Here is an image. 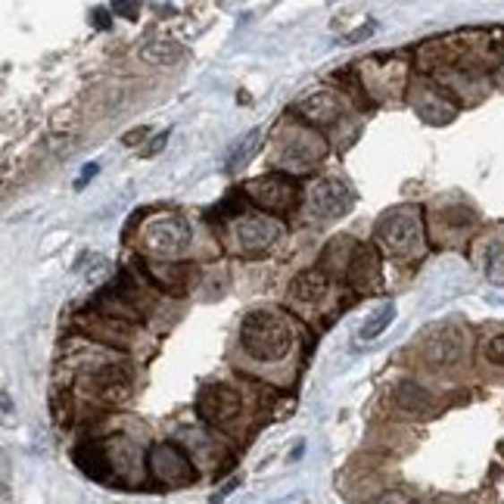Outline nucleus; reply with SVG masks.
<instances>
[{
  "mask_svg": "<svg viewBox=\"0 0 504 504\" xmlns=\"http://www.w3.org/2000/svg\"><path fill=\"white\" fill-rule=\"evenodd\" d=\"M240 346L255 362H280L290 355L293 333L274 312H250L240 324Z\"/></svg>",
  "mask_w": 504,
  "mask_h": 504,
  "instance_id": "f257e3e1",
  "label": "nucleus"
},
{
  "mask_svg": "<svg viewBox=\"0 0 504 504\" xmlns=\"http://www.w3.org/2000/svg\"><path fill=\"white\" fill-rule=\"evenodd\" d=\"M377 243L386 255H396V259H405V255H414L421 250L423 227L414 209L402 206V209L386 212L383 218L377 221Z\"/></svg>",
  "mask_w": 504,
  "mask_h": 504,
  "instance_id": "f03ea898",
  "label": "nucleus"
},
{
  "mask_svg": "<svg viewBox=\"0 0 504 504\" xmlns=\"http://www.w3.org/2000/svg\"><path fill=\"white\" fill-rule=\"evenodd\" d=\"M190 225L181 215H156L141 231V243L153 255H181L190 246Z\"/></svg>",
  "mask_w": 504,
  "mask_h": 504,
  "instance_id": "7ed1b4c3",
  "label": "nucleus"
},
{
  "mask_svg": "<svg viewBox=\"0 0 504 504\" xmlns=\"http://www.w3.org/2000/svg\"><path fill=\"white\" fill-rule=\"evenodd\" d=\"M147 464H149V474L159 483H166V486H187V483L196 480L193 461H190L187 451L178 448L175 442L153 445L147 455Z\"/></svg>",
  "mask_w": 504,
  "mask_h": 504,
  "instance_id": "20e7f679",
  "label": "nucleus"
},
{
  "mask_svg": "<svg viewBox=\"0 0 504 504\" xmlns=\"http://www.w3.org/2000/svg\"><path fill=\"white\" fill-rule=\"evenodd\" d=\"M246 196L261 206L265 212H286L299 202V184L290 178V175L271 172L265 178H255L246 184Z\"/></svg>",
  "mask_w": 504,
  "mask_h": 504,
  "instance_id": "39448f33",
  "label": "nucleus"
},
{
  "mask_svg": "<svg viewBox=\"0 0 504 504\" xmlns=\"http://www.w3.org/2000/svg\"><path fill=\"white\" fill-rule=\"evenodd\" d=\"M243 402H240V392L231 389V386H206V389L196 396V414L206 423H227L240 414Z\"/></svg>",
  "mask_w": 504,
  "mask_h": 504,
  "instance_id": "423d86ee",
  "label": "nucleus"
},
{
  "mask_svg": "<svg viewBox=\"0 0 504 504\" xmlns=\"http://www.w3.org/2000/svg\"><path fill=\"white\" fill-rule=\"evenodd\" d=\"M309 202L318 218H339V215H346L352 209V190L339 178H324L312 187Z\"/></svg>",
  "mask_w": 504,
  "mask_h": 504,
  "instance_id": "0eeeda50",
  "label": "nucleus"
},
{
  "mask_svg": "<svg viewBox=\"0 0 504 504\" xmlns=\"http://www.w3.org/2000/svg\"><path fill=\"white\" fill-rule=\"evenodd\" d=\"M84 392L88 396H94V398H100V402H107V405H122V402H128L131 398V380L128 374L122 368H100V371H94L90 377H84Z\"/></svg>",
  "mask_w": 504,
  "mask_h": 504,
  "instance_id": "6e6552de",
  "label": "nucleus"
},
{
  "mask_svg": "<svg viewBox=\"0 0 504 504\" xmlns=\"http://www.w3.org/2000/svg\"><path fill=\"white\" fill-rule=\"evenodd\" d=\"M280 231H284V227H280L274 218H268V215H255V218L237 221L234 237H237L240 250H265V246H271L274 240L280 237Z\"/></svg>",
  "mask_w": 504,
  "mask_h": 504,
  "instance_id": "1a4fd4ad",
  "label": "nucleus"
},
{
  "mask_svg": "<svg viewBox=\"0 0 504 504\" xmlns=\"http://www.w3.org/2000/svg\"><path fill=\"white\" fill-rule=\"evenodd\" d=\"M464 352V333L457 327H440L433 337L423 346V358L436 368H445V364H455Z\"/></svg>",
  "mask_w": 504,
  "mask_h": 504,
  "instance_id": "9d476101",
  "label": "nucleus"
},
{
  "mask_svg": "<svg viewBox=\"0 0 504 504\" xmlns=\"http://www.w3.org/2000/svg\"><path fill=\"white\" fill-rule=\"evenodd\" d=\"M324 153L327 147L315 131L290 128V141H284V159H290L293 166H309V162L320 159Z\"/></svg>",
  "mask_w": 504,
  "mask_h": 504,
  "instance_id": "9b49d317",
  "label": "nucleus"
},
{
  "mask_svg": "<svg viewBox=\"0 0 504 504\" xmlns=\"http://www.w3.org/2000/svg\"><path fill=\"white\" fill-rule=\"evenodd\" d=\"M349 280L358 290H371V286L380 284V259L374 250H368V246H355V250H352Z\"/></svg>",
  "mask_w": 504,
  "mask_h": 504,
  "instance_id": "f8f14e48",
  "label": "nucleus"
},
{
  "mask_svg": "<svg viewBox=\"0 0 504 504\" xmlns=\"http://www.w3.org/2000/svg\"><path fill=\"white\" fill-rule=\"evenodd\" d=\"M327 290H330V280H327V274L320 271V268H305L290 284L293 299H299V303H305V305L320 303V299L327 296Z\"/></svg>",
  "mask_w": 504,
  "mask_h": 504,
  "instance_id": "ddd939ff",
  "label": "nucleus"
},
{
  "mask_svg": "<svg viewBox=\"0 0 504 504\" xmlns=\"http://www.w3.org/2000/svg\"><path fill=\"white\" fill-rule=\"evenodd\" d=\"M75 461H78V467H81L88 476H94V480H107L109 470H113L109 455H107V445L103 442H84L81 448L75 451Z\"/></svg>",
  "mask_w": 504,
  "mask_h": 504,
  "instance_id": "4468645a",
  "label": "nucleus"
},
{
  "mask_svg": "<svg viewBox=\"0 0 504 504\" xmlns=\"http://www.w3.org/2000/svg\"><path fill=\"white\" fill-rule=\"evenodd\" d=\"M396 405L402 411H408V414H417V417H427V414H433V408H436V402H433V396H430L423 386H417V383H402L396 389Z\"/></svg>",
  "mask_w": 504,
  "mask_h": 504,
  "instance_id": "2eb2a0df",
  "label": "nucleus"
},
{
  "mask_svg": "<svg viewBox=\"0 0 504 504\" xmlns=\"http://www.w3.org/2000/svg\"><path fill=\"white\" fill-rule=\"evenodd\" d=\"M261 143H265V128H252L250 134H243L237 143H234L231 153H227V168H243L246 162L261 149Z\"/></svg>",
  "mask_w": 504,
  "mask_h": 504,
  "instance_id": "dca6fc26",
  "label": "nucleus"
},
{
  "mask_svg": "<svg viewBox=\"0 0 504 504\" xmlns=\"http://www.w3.org/2000/svg\"><path fill=\"white\" fill-rule=\"evenodd\" d=\"M299 109H303L312 122H333L339 115V103L333 100V94H327V90H318V94L305 97V100L299 103Z\"/></svg>",
  "mask_w": 504,
  "mask_h": 504,
  "instance_id": "f3484780",
  "label": "nucleus"
},
{
  "mask_svg": "<svg viewBox=\"0 0 504 504\" xmlns=\"http://www.w3.org/2000/svg\"><path fill=\"white\" fill-rule=\"evenodd\" d=\"M181 56V47L168 38H156V41H147L141 47V60L149 65H168Z\"/></svg>",
  "mask_w": 504,
  "mask_h": 504,
  "instance_id": "a211bd4d",
  "label": "nucleus"
},
{
  "mask_svg": "<svg viewBox=\"0 0 504 504\" xmlns=\"http://www.w3.org/2000/svg\"><path fill=\"white\" fill-rule=\"evenodd\" d=\"M392 318H396V305H392V303H383V305H380V309L374 312V315H371L362 327H358V339H362V343H374L380 333H383L386 327L392 324Z\"/></svg>",
  "mask_w": 504,
  "mask_h": 504,
  "instance_id": "6ab92c4d",
  "label": "nucleus"
},
{
  "mask_svg": "<svg viewBox=\"0 0 504 504\" xmlns=\"http://www.w3.org/2000/svg\"><path fill=\"white\" fill-rule=\"evenodd\" d=\"M149 278H153L159 286H166V290H172V293H181V290H184V268H178V265L149 268Z\"/></svg>",
  "mask_w": 504,
  "mask_h": 504,
  "instance_id": "aec40b11",
  "label": "nucleus"
},
{
  "mask_svg": "<svg viewBox=\"0 0 504 504\" xmlns=\"http://www.w3.org/2000/svg\"><path fill=\"white\" fill-rule=\"evenodd\" d=\"M486 274L492 284H504V246L495 243L492 250H489V259H486Z\"/></svg>",
  "mask_w": 504,
  "mask_h": 504,
  "instance_id": "412c9836",
  "label": "nucleus"
},
{
  "mask_svg": "<svg viewBox=\"0 0 504 504\" xmlns=\"http://www.w3.org/2000/svg\"><path fill=\"white\" fill-rule=\"evenodd\" d=\"M476 221L474 209H464V206H455L448 209V212H442V225L455 227V231H461V227H470Z\"/></svg>",
  "mask_w": 504,
  "mask_h": 504,
  "instance_id": "4be33fe9",
  "label": "nucleus"
},
{
  "mask_svg": "<svg viewBox=\"0 0 504 504\" xmlns=\"http://www.w3.org/2000/svg\"><path fill=\"white\" fill-rule=\"evenodd\" d=\"M243 206H246L243 193H240V190H231V193H227L225 200H221L218 212L227 215V218H234V215H243Z\"/></svg>",
  "mask_w": 504,
  "mask_h": 504,
  "instance_id": "5701e85b",
  "label": "nucleus"
},
{
  "mask_svg": "<svg viewBox=\"0 0 504 504\" xmlns=\"http://www.w3.org/2000/svg\"><path fill=\"white\" fill-rule=\"evenodd\" d=\"M486 362L495 364V368H504V333H499V337L489 339V346H486Z\"/></svg>",
  "mask_w": 504,
  "mask_h": 504,
  "instance_id": "b1692460",
  "label": "nucleus"
},
{
  "mask_svg": "<svg viewBox=\"0 0 504 504\" xmlns=\"http://www.w3.org/2000/svg\"><path fill=\"white\" fill-rule=\"evenodd\" d=\"M377 504H414V495L408 489H389L377 499Z\"/></svg>",
  "mask_w": 504,
  "mask_h": 504,
  "instance_id": "393cba45",
  "label": "nucleus"
},
{
  "mask_svg": "<svg viewBox=\"0 0 504 504\" xmlns=\"http://www.w3.org/2000/svg\"><path fill=\"white\" fill-rule=\"evenodd\" d=\"M113 13H115V16H125V19H137V16H141V6H137V4H125V0H115Z\"/></svg>",
  "mask_w": 504,
  "mask_h": 504,
  "instance_id": "a878e982",
  "label": "nucleus"
},
{
  "mask_svg": "<svg viewBox=\"0 0 504 504\" xmlns=\"http://www.w3.org/2000/svg\"><path fill=\"white\" fill-rule=\"evenodd\" d=\"M147 134H149V128H143V125H141V128H131L128 134L122 137V143H125V147H137V143H141Z\"/></svg>",
  "mask_w": 504,
  "mask_h": 504,
  "instance_id": "bb28decb",
  "label": "nucleus"
},
{
  "mask_svg": "<svg viewBox=\"0 0 504 504\" xmlns=\"http://www.w3.org/2000/svg\"><path fill=\"white\" fill-rule=\"evenodd\" d=\"M166 141H168V131H162V134H156V137H153V143H149V147H143V156H156L162 147H166Z\"/></svg>",
  "mask_w": 504,
  "mask_h": 504,
  "instance_id": "cd10ccee",
  "label": "nucleus"
},
{
  "mask_svg": "<svg viewBox=\"0 0 504 504\" xmlns=\"http://www.w3.org/2000/svg\"><path fill=\"white\" fill-rule=\"evenodd\" d=\"M97 172H100V166H97V162H90V166H84V172H81V175H78L75 187H78V190H81L84 184H88V181H90V178H94V175H97Z\"/></svg>",
  "mask_w": 504,
  "mask_h": 504,
  "instance_id": "c85d7f7f",
  "label": "nucleus"
},
{
  "mask_svg": "<svg viewBox=\"0 0 504 504\" xmlns=\"http://www.w3.org/2000/svg\"><path fill=\"white\" fill-rule=\"evenodd\" d=\"M90 16H94L97 29H109V19H107V10H100V6H97V10H94V13H90Z\"/></svg>",
  "mask_w": 504,
  "mask_h": 504,
  "instance_id": "c756f323",
  "label": "nucleus"
},
{
  "mask_svg": "<svg viewBox=\"0 0 504 504\" xmlns=\"http://www.w3.org/2000/svg\"><path fill=\"white\" fill-rule=\"evenodd\" d=\"M153 10L156 13H175V6L172 4H153Z\"/></svg>",
  "mask_w": 504,
  "mask_h": 504,
  "instance_id": "7c9ffc66",
  "label": "nucleus"
},
{
  "mask_svg": "<svg viewBox=\"0 0 504 504\" xmlns=\"http://www.w3.org/2000/svg\"><path fill=\"white\" fill-rule=\"evenodd\" d=\"M501 72H504V69H501Z\"/></svg>",
  "mask_w": 504,
  "mask_h": 504,
  "instance_id": "2f4dec72",
  "label": "nucleus"
}]
</instances>
